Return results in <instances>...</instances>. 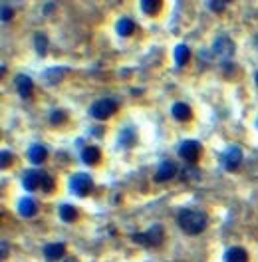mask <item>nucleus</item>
I'll return each mask as SVG.
<instances>
[{"label": "nucleus", "mask_w": 258, "mask_h": 262, "mask_svg": "<svg viewBox=\"0 0 258 262\" xmlns=\"http://www.w3.org/2000/svg\"><path fill=\"white\" fill-rule=\"evenodd\" d=\"M177 224L187 234H201L208 224V216L199 209H183L177 214Z\"/></svg>", "instance_id": "1"}, {"label": "nucleus", "mask_w": 258, "mask_h": 262, "mask_svg": "<svg viewBox=\"0 0 258 262\" xmlns=\"http://www.w3.org/2000/svg\"><path fill=\"white\" fill-rule=\"evenodd\" d=\"M165 240V228L161 224H153L151 228H147L145 232H135L133 234V242L141 244V246H159Z\"/></svg>", "instance_id": "2"}, {"label": "nucleus", "mask_w": 258, "mask_h": 262, "mask_svg": "<svg viewBox=\"0 0 258 262\" xmlns=\"http://www.w3.org/2000/svg\"><path fill=\"white\" fill-rule=\"evenodd\" d=\"M115 111H117V102L111 100V98H102V100L94 102L92 107H90V115H92L94 119H100V121L109 119Z\"/></svg>", "instance_id": "3"}, {"label": "nucleus", "mask_w": 258, "mask_h": 262, "mask_svg": "<svg viewBox=\"0 0 258 262\" xmlns=\"http://www.w3.org/2000/svg\"><path fill=\"white\" fill-rule=\"evenodd\" d=\"M212 54H214L218 60L228 62V60L234 56V42H232L226 34L216 36V38H214V42H212Z\"/></svg>", "instance_id": "4"}, {"label": "nucleus", "mask_w": 258, "mask_h": 262, "mask_svg": "<svg viewBox=\"0 0 258 262\" xmlns=\"http://www.w3.org/2000/svg\"><path fill=\"white\" fill-rule=\"evenodd\" d=\"M201 151H203V147H201V143L195 141V139H185V141L179 145V157L183 159L185 163H189V165H195V163L199 161Z\"/></svg>", "instance_id": "5"}, {"label": "nucleus", "mask_w": 258, "mask_h": 262, "mask_svg": "<svg viewBox=\"0 0 258 262\" xmlns=\"http://www.w3.org/2000/svg\"><path fill=\"white\" fill-rule=\"evenodd\" d=\"M92 187H94V181H92V177H90L88 173H76V175L70 179V191H72L74 195H78V197L90 195Z\"/></svg>", "instance_id": "6"}, {"label": "nucleus", "mask_w": 258, "mask_h": 262, "mask_svg": "<svg viewBox=\"0 0 258 262\" xmlns=\"http://www.w3.org/2000/svg\"><path fill=\"white\" fill-rule=\"evenodd\" d=\"M220 163H222V167H224L226 171H234V169H238L240 163H242V149H240L238 145H230V147H226V151L220 155Z\"/></svg>", "instance_id": "7"}, {"label": "nucleus", "mask_w": 258, "mask_h": 262, "mask_svg": "<svg viewBox=\"0 0 258 262\" xmlns=\"http://www.w3.org/2000/svg\"><path fill=\"white\" fill-rule=\"evenodd\" d=\"M175 175H177V165H175V161H171V159H165V161H163V163L157 167L155 181H157V183H165V181H171Z\"/></svg>", "instance_id": "8"}, {"label": "nucleus", "mask_w": 258, "mask_h": 262, "mask_svg": "<svg viewBox=\"0 0 258 262\" xmlns=\"http://www.w3.org/2000/svg\"><path fill=\"white\" fill-rule=\"evenodd\" d=\"M40 183H42V171H36V169H28L22 177V185L26 191H38L40 189Z\"/></svg>", "instance_id": "9"}, {"label": "nucleus", "mask_w": 258, "mask_h": 262, "mask_svg": "<svg viewBox=\"0 0 258 262\" xmlns=\"http://www.w3.org/2000/svg\"><path fill=\"white\" fill-rule=\"evenodd\" d=\"M16 92L20 94V98H30L32 92H34V82H32V78H30V76H24V74L16 76Z\"/></svg>", "instance_id": "10"}, {"label": "nucleus", "mask_w": 258, "mask_h": 262, "mask_svg": "<svg viewBox=\"0 0 258 262\" xmlns=\"http://www.w3.org/2000/svg\"><path fill=\"white\" fill-rule=\"evenodd\" d=\"M135 143H137V133H135V129H133L131 125H127L125 129H121V133H119V147L129 149V147H133Z\"/></svg>", "instance_id": "11"}, {"label": "nucleus", "mask_w": 258, "mask_h": 262, "mask_svg": "<svg viewBox=\"0 0 258 262\" xmlns=\"http://www.w3.org/2000/svg\"><path fill=\"white\" fill-rule=\"evenodd\" d=\"M171 113H173V117H175L177 121H189V119L193 117L191 107L185 104V102H177V104H173Z\"/></svg>", "instance_id": "12"}, {"label": "nucleus", "mask_w": 258, "mask_h": 262, "mask_svg": "<svg viewBox=\"0 0 258 262\" xmlns=\"http://www.w3.org/2000/svg\"><path fill=\"white\" fill-rule=\"evenodd\" d=\"M66 254V244L62 242H52V244H46L44 246V256L48 260H58V258H64Z\"/></svg>", "instance_id": "13"}, {"label": "nucleus", "mask_w": 258, "mask_h": 262, "mask_svg": "<svg viewBox=\"0 0 258 262\" xmlns=\"http://www.w3.org/2000/svg\"><path fill=\"white\" fill-rule=\"evenodd\" d=\"M224 262H248V252L242 246H230L224 252Z\"/></svg>", "instance_id": "14"}, {"label": "nucleus", "mask_w": 258, "mask_h": 262, "mask_svg": "<svg viewBox=\"0 0 258 262\" xmlns=\"http://www.w3.org/2000/svg\"><path fill=\"white\" fill-rule=\"evenodd\" d=\"M18 212H20V216L30 218V216H34V214L38 212V205H36V201H34V199L26 197V199H22V201L18 203Z\"/></svg>", "instance_id": "15"}, {"label": "nucleus", "mask_w": 258, "mask_h": 262, "mask_svg": "<svg viewBox=\"0 0 258 262\" xmlns=\"http://www.w3.org/2000/svg\"><path fill=\"white\" fill-rule=\"evenodd\" d=\"M46 155H48V151H46V147L40 145V143H34V145L28 149V159H30L34 165L44 163V161H46Z\"/></svg>", "instance_id": "16"}, {"label": "nucleus", "mask_w": 258, "mask_h": 262, "mask_svg": "<svg viewBox=\"0 0 258 262\" xmlns=\"http://www.w3.org/2000/svg\"><path fill=\"white\" fill-rule=\"evenodd\" d=\"M100 159H102V151H100L98 147H94V145H90V147H86V149L82 151V161H84L86 165H98Z\"/></svg>", "instance_id": "17"}, {"label": "nucleus", "mask_w": 258, "mask_h": 262, "mask_svg": "<svg viewBox=\"0 0 258 262\" xmlns=\"http://www.w3.org/2000/svg\"><path fill=\"white\" fill-rule=\"evenodd\" d=\"M117 34L119 36H123V38H127V36H131L133 34V30H135V22L131 20V18H121L119 22H117Z\"/></svg>", "instance_id": "18"}, {"label": "nucleus", "mask_w": 258, "mask_h": 262, "mask_svg": "<svg viewBox=\"0 0 258 262\" xmlns=\"http://www.w3.org/2000/svg\"><path fill=\"white\" fill-rule=\"evenodd\" d=\"M189 56H191V50H189L187 44H179L175 48V62H177V66H185L189 62Z\"/></svg>", "instance_id": "19"}, {"label": "nucleus", "mask_w": 258, "mask_h": 262, "mask_svg": "<svg viewBox=\"0 0 258 262\" xmlns=\"http://www.w3.org/2000/svg\"><path fill=\"white\" fill-rule=\"evenodd\" d=\"M34 46H36V54L38 56H46V52H48V38L42 32H38L34 36Z\"/></svg>", "instance_id": "20"}, {"label": "nucleus", "mask_w": 258, "mask_h": 262, "mask_svg": "<svg viewBox=\"0 0 258 262\" xmlns=\"http://www.w3.org/2000/svg\"><path fill=\"white\" fill-rule=\"evenodd\" d=\"M76 216H78V210L74 209L72 205H62V207H60V218H62L64 222H74Z\"/></svg>", "instance_id": "21"}, {"label": "nucleus", "mask_w": 258, "mask_h": 262, "mask_svg": "<svg viewBox=\"0 0 258 262\" xmlns=\"http://www.w3.org/2000/svg\"><path fill=\"white\" fill-rule=\"evenodd\" d=\"M159 8H161V2H157V0H143L141 2V10L145 14H155Z\"/></svg>", "instance_id": "22"}, {"label": "nucleus", "mask_w": 258, "mask_h": 262, "mask_svg": "<svg viewBox=\"0 0 258 262\" xmlns=\"http://www.w3.org/2000/svg\"><path fill=\"white\" fill-rule=\"evenodd\" d=\"M68 119V115H66V111H62V109H54L50 113V121L54 125H60V123H64Z\"/></svg>", "instance_id": "23"}, {"label": "nucleus", "mask_w": 258, "mask_h": 262, "mask_svg": "<svg viewBox=\"0 0 258 262\" xmlns=\"http://www.w3.org/2000/svg\"><path fill=\"white\" fill-rule=\"evenodd\" d=\"M40 189H44L46 193H50L54 189V179H52L48 173H42V183H40Z\"/></svg>", "instance_id": "24"}, {"label": "nucleus", "mask_w": 258, "mask_h": 262, "mask_svg": "<svg viewBox=\"0 0 258 262\" xmlns=\"http://www.w3.org/2000/svg\"><path fill=\"white\" fill-rule=\"evenodd\" d=\"M0 167H2V169H6V167H8V163H12V153H10V151H8V149H4V151H2V153H0Z\"/></svg>", "instance_id": "25"}, {"label": "nucleus", "mask_w": 258, "mask_h": 262, "mask_svg": "<svg viewBox=\"0 0 258 262\" xmlns=\"http://www.w3.org/2000/svg\"><path fill=\"white\" fill-rule=\"evenodd\" d=\"M206 6H208L212 12H222V10H224L228 4H226V2H208Z\"/></svg>", "instance_id": "26"}, {"label": "nucleus", "mask_w": 258, "mask_h": 262, "mask_svg": "<svg viewBox=\"0 0 258 262\" xmlns=\"http://www.w3.org/2000/svg\"><path fill=\"white\" fill-rule=\"evenodd\" d=\"M0 18H2V22H8V20L12 18V8H8L6 2L2 4V16H0Z\"/></svg>", "instance_id": "27"}, {"label": "nucleus", "mask_w": 258, "mask_h": 262, "mask_svg": "<svg viewBox=\"0 0 258 262\" xmlns=\"http://www.w3.org/2000/svg\"><path fill=\"white\" fill-rule=\"evenodd\" d=\"M6 256H8V244L2 242V258H6Z\"/></svg>", "instance_id": "28"}, {"label": "nucleus", "mask_w": 258, "mask_h": 262, "mask_svg": "<svg viewBox=\"0 0 258 262\" xmlns=\"http://www.w3.org/2000/svg\"><path fill=\"white\" fill-rule=\"evenodd\" d=\"M52 10H54V4L48 2V4H46V12H52Z\"/></svg>", "instance_id": "29"}, {"label": "nucleus", "mask_w": 258, "mask_h": 262, "mask_svg": "<svg viewBox=\"0 0 258 262\" xmlns=\"http://www.w3.org/2000/svg\"><path fill=\"white\" fill-rule=\"evenodd\" d=\"M64 262H78V260H76V258H66Z\"/></svg>", "instance_id": "30"}, {"label": "nucleus", "mask_w": 258, "mask_h": 262, "mask_svg": "<svg viewBox=\"0 0 258 262\" xmlns=\"http://www.w3.org/2000/svg\"><path fill=\"white\" fill-rule=\"evenodd\" d=\"M254 82H256V86H258V72H256V76H254Z\"/></svg>", "instance_id": "31"}]
</instances>
